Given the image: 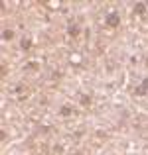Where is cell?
<instances>
[{"label":"cell","mask_w":148,"mask_h":155,"mask_svg":"<svg viewBox=\"0 0 148 155\" xmlns=\"http://www.w3.org/2000/svg\"><path fill=\"white\" fill-rule=\"evenodd\" d=\"M119 24H121V18H119L116 12L107 14V26H111V28H119Z\"/></svg>","instance_id":"obj_1"},{"label":"cell","mask_w":148,"mask_h":155,"mask_svg":"<svg viewBox=\"0 0 148 155\" xmlns=\"http://www.w3.org/2000/svg\"><path fill=\"white\" fill-rule=\"evenodd\" d=\"M146 92H148V77L142 81V85H140V87L134 89V94H136V96H142V94H146Z\"/></svg>","instance_id":"obj_2"},{"label":"cell","mask_w":148,"mask_h":155,"mask_svg":"<svg viewBox=\"0 0 148 155\" xmlns=\"http://www.w3.org/2000/svg\"><path fill=\"white\" fill-rule=\"evenodd\" d=\"M67 33L69 35H73V37L79 35V26H77V24H69L67 26Z\"/></svg>","instance_id":"obj_3"},{"label":"cell","mask_w":148,"mask_h":155,"mask_svg":"<svg viewBox=\"0 0 148 155\" xmlns=\"http://www.w3.org/2000/svg\"><path fill=\"white\" fill-rule=\"evenodd\" d=\"M146 12V4L144 2H136L134 4V14H144Z\"/></svg>","instance_id":"obj_4"},{"label":"cell","mask_w":148,"mask_h":155,"mask_svg":"<svg viewBox=\"0 0 148 155\" xmlns=\"http://www.w3.org/2000/svg\"><path fill=\"white\" fill-rule=\"evenodd\" d=\"M12 37H14V32H12V30H4V32H2V39H4V41H8Z\"/></svg>","instance_id":"obj_5"},{"label":"cell","mask_w":148,"mask_h":155,"mask_svg":"<svg viewBox=\"0 0 148 155\" xmlns=\"http://www.w3.org/2000/svg\"><path fill=\"white\" fill-rule=\"evenodd\" d=\"M79 100H81V104H83V106H89V104H91V96H87V94H83Z\"/></svg>","instance_id":"obj_6"},{"label":"cell","mask_w":148,"mask_h":155,"mask_svg":"<svg viewBox=\"0 0 148 155\" xmlns=\"http://www.w3.org/2000/svg\"><path fill=\"white\" fill-rule=\"evenodd\" d=\"M20 45H22V49H30V47H32V41L26 37V39H22V41H20Z\"/></svg>","instance_id":"obj_7"},{"label":"cell","mask_w":148,"mask_h":155,"mask_svg":"<svg viewBox=\"0 0 148 155\" xmlns=\"http://www.w3.org/2000/svg\"><path fill=\"white\" fill-rule=\"evenodd\" d=\"M59 114H61V116H69V114H71V108H69V106H61Z\"/></svg>","instance_id":"obj_8"},{"label":"cell","mask_w":148,"mask_h":155,"mask_svg":"<svg viewBox=\"0 0 148 155\" xmlns=\"http://www.w3.org/2000/svg\"><path fill=\"white\" fill-rule=\"evenodd\" d=\"M146 67H148V59H146Z\"/></svg>","instance_id":"obj_9"}]
</instances>
